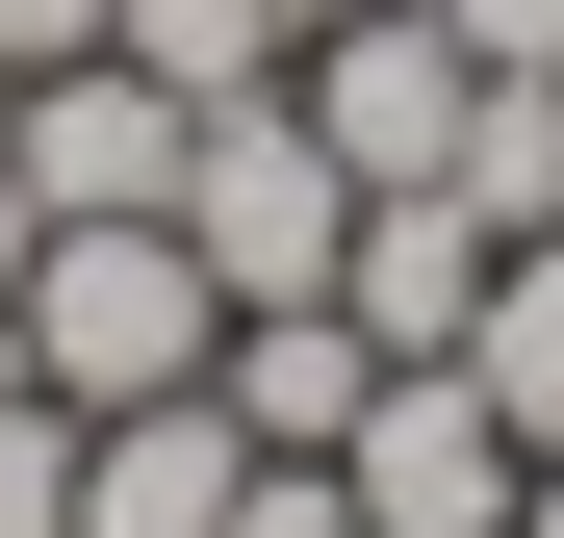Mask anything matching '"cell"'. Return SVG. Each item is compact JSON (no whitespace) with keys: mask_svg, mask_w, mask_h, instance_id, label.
Here are the masks:
<instances>
[{"mask_svg":"<svg viewBox=\"0 0 564 538\" xmlns=\"http://www.w3.org/2000/svg\"><path fill=\"white\" fill-rule=\"evenodd\" d=\"M0 538H77V410L0 359Z\"/></svg>","mask_w":564,"mask_h":538,"instance_id":"obj_12","label":"cell"},{"mask_svg":"<svg viewBox=\"0 0 564 538\" xmlns=\"http://www.w3.org/2000/svg\"><path fill=\"white\" fill-rule=\"evenodd\" d=\"M488 206L462 179H359V231H334V308H359V359H462V308H488Z\"/></svg>","mask_w":564,"mask_h":538,"instance_id":"obj_6","label":"cell"},{"mask_svg":"<svg viewBox=\"0 0 564 538\" xmlns=\"http://www.w3.org/2000/svg\"><path fill=\"white\" fill-rule=\"evenodd\" d=\"M334 487H359V538H513V410L462 385V359H386L359 385V436H334Z\"/></svg>","mask_w":564,"mask_h":538,"instance_id":"obj_3","label":"cell"},{"mask_svg":"<svg viewBox=\"0 0 564 538\" xmlns=\"http://www.w3.org/2000/svg\"><path fill=\"white\" fill-rule=\"evenodd\" d=\"M334 231H359V179H334V129L282 103V77H231V103L180 129V256H206L231 308H334Z\"/></svg>","mask_w":564,"mask_h":538,"instance_id":"obj_2","label":"cell"},{"mask_svg":"<svg viewBox=\"0 0 564 538\" xmlns=\"http://www.w3.org/2000/svg\"><path fill=\"white\" fill-rule=\"evenodd\" d=\"M231 538H359V487H334V462H257V487H231Z\"/></svg>","mask_w":564,"mask_h":538,"instance_id":"obj_13","label":"cell"},{"mask_svg":"<svg viewBox=\"0 0 564 538\" xmlns=\"http://www.w3.org/2000/svg\"><path fill=\"white\" fill-rule=\"evenodd\" d=\"M359 385H386V359H359V308H231V359H206V410L257 436V462H334Z\"/></svg>","mask_w":564,"mask_h":538,"instance_id":"obj_8","label":"cell"},{"mask_svg":"<svg viewBox=\"0 0 564 538\" xmlns=\"http://www.w3.org/2000/svg\"><path fill=\"white\" fill-rule=\"evenodd\" d=\"M26 231H52V206H26V154H0V283H26Z\"/></svg>","mask_w":564,"mask_h":538,"instance_id":"obj_15","label":"cell"},{"mask_svg":"<svg viewBox=\"0 0 564 538\" xmlns=\"http://www.w3.org/2000/svg\"><path fill=\"white\" fill-rule=\"evenodd\" d=\"M104 52L180 77V103H231V77H282V0H104Z\"/></svg>","mask_w":564,"mask_h":538,"instance_id":"obj_11","label":"cell"},{"mask_svg":"<svg viewBox=\"0 0 564 538\" xmlns=\"http://www.w3.org/2000/svg\"><path fill=\"white\" fill-rule=\"evenodd\" d=\"M231 487H257V436L180 385V410H104L77 436V538H231Z\"/></svg>","mask_w":564,"mask_h":538,"instance_id":"obj_7","label":"cell"},{"mask_svg":"<svg viewBox=\"0 0 564 538\" xmlns=\"http://www.w3.org/2000/svg\"><path fill=\"white\" fill-rule=\"evenodd\" d=\"M436 179H462V206H488V231H564V77H488Z\"/></svg>","mask_w":564,"mask_h":538,"instance_id":"obj_10","label":"cell"},{"mask_svg":"<svg viewBox=\"0 0 564 538\" xmlns=\"http://www.w3.org/2000/svg\"><path fill=\"white\" fill-rule=\"evenodd\" d=\"M52 52H104V0H0V77H52Z\"/></svg>","mask_w":564,"mask_h":538,"instance_id":"obj_14","label":"cell"},{"mask_svg":"<svg viewBox=\"0 0 564 538\" xmlns=\"http://www.w3.org/2000/svg\"><path fill=\"white\" fill-rule=\"evenodd\" d=\"M0 359L104 436V410H180L231 359V283L180 256V206H104V231H26V283H0Z\"/></svg>","mask_w":564,"mask_h":538,"instance_id":"obj_1","label":"cell"},{"mask_svg":"<svg viewBox=\"0 0 564 538\" xmlns=\"http://www.w3.org/2000/svg\"><path fill=\"white\" fill-rule=\"evenodd\" d=\"M308 26H359V0H282V52H308Z\"/></svg>","mask_w":564,"mask_h":538,"instance_id":"obj_17","label":"cell"},{"mask_svg":"<svg viewBox=\"0 0 564 538\" xmlns=\"http://www.w3.org/2000/svg\"><path fill=\"white\" fill-rule=\"evenodd\" d=\"M282 103L334 129V179H436V154H462V103H488V52H462L436 0H359V26L282 52Z\"/></svg>","mask_w":564,"mask_h":538,"instance_id":"obj_4","label":"cell"},{"mask_svg":"<svg viewBox=\"0 0 564 538\" xmlns=\"http://www.w3.org/2000/svg\"><path fill=\"white\" fill-rule=\"evenodd\" d=\"M180 77H129V52H52V77H0V154H26V206L52 231H104V206H180Z\"/></svg>","mask_w":564,"mask_h":538,"instance_id":"obj_5","label":"cell"},{"mask_svg":"<svg viewBox=\"0 0 564 538\" xmlns=\"http://www.w3.org/2000/svg\"><path fill=\"white\" fill-rule=\"evenodd\" d=\"M462 385L513 410V462H564V231L488 256V308H462Z\"/></svg>","mask_w":564,"mask_h":538,"instance_id":"obj_9","label":"cell"},{"mask_svg":"<svg viewBox=\"0 0 564 538\" xmlns=\"http://www.w3.org/2000/svg\"><path fill=\"white\" fill-rule=\"evenodd\" d=\"M513 538H564V462H539V487H513Z\"/></svg>","mask_w":564,"mask_h":538,"instance_id":"obj_16","label":"cell"}]
</instances>
